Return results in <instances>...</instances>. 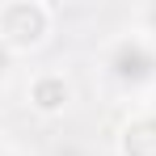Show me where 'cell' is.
<instances>
[{"label":"cell","instance_id":"cell-2","mask_svg":"<svg viewBox=\"0 0 156 156\" xmlns=\"http://www.w3.org/2000/svg\"><path fill=\"white\" fill-rule=\"evenodd\" d=\"M135 30H139L144 38H152V42H156V4H148V9L135 13Z\"/></svg>","mask_w":156,"mask_h":156},{"label":"cell","instance_id":"cell-3","mask_svg":"<svg viewBox=\"0 0 156 156\" xmlns=\"http://www.w3.org/2000/svg\"><path fill=\"white\" fill-rule=\"evenodd\" d=\"M9 72H13V47H9V42L0 38V84L9 80Z\"/></svg>","mask_w":156,"mask_h":156},{"label":"cell","instance_id":"cell-1","mask_svg":"<svg viewBox=\"0 0 156 156\" xmlns=\"http://www.w3.org/2000/svg\"><path fill=\"white\" fill-rule=\"evenodd\" d=\"M101 72L114 89L122 93H139L144 84L156 80V42L144 38L139 30H131L122 38H114L101 55Z\"/></svg>","mask_w":156,"mask_h":156},{"label":"cell","instance_id":"cell-4","mask_svg":"<svg viewBox=\"0 0 156 156\" xmlns=\"http://www.w3.org/2000/svg\"><path fill=\"white\" fill-rule=\"evenodd\" d=\"M9 156H17V152H9Z\"/></svg>","mask_w":156,"mask_h":156}]
</instances>
